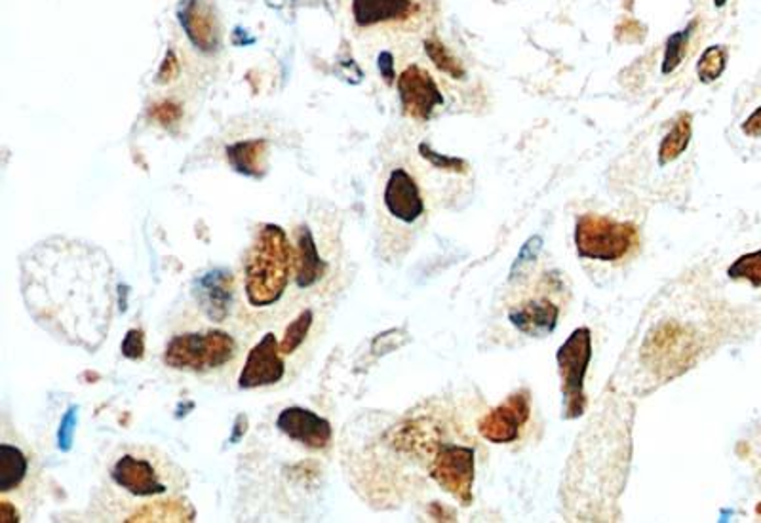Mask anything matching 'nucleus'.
I'll list each match as a JSON object with an SVG mask.
<instances>
[{
  "mask_svg": "<svg viewBox=\"0 0 761 523\" xmlns=\"http://www.w3.org/2000/svg\"><path fill=\"white\" fill-rule=\"evenodd\" d=\"M290 241L283 226H263L246 262V298L250 305H275L290 282Z\"/></svg>",
  "mask_w": 761,
  "mask_h": 523,
  "instance_id": "f257e3e1",
  "label": "nucleus"
},
{
  "mask_svg": "<svg viewBox=\"0 0 761 523\" xmlns=\"http://www.w3.org/2000/svg\"><path fill=\"white\" fill-rule=\"evenodd\" d=\"M639 246L638 226L629 221L587 213L577 219L575 247L577 254L592 262H621Z\"/></svg>",
  "mask_w": 761,
  "mask_h": 523,
  "instance_id": "f03ea898",
  "label": "nucleus"
},
{
  "mask_svg": "<svg viewBox=\"0 0 761 523\" xmlns=\"http://www.w3.org/2000/svg\"><path fill=\"white\" fill-rule=\"evenodd\" d=\"M592 360V334L588 327H577L556 352L560 379H562V396L564 419H579L587 409L585 394V377L588 365Z\"/></svg>",
  "mask_w": 761,
  "mask_h": 523,
  "instance_id": "7ed1b4c3",
  "label": "nucleus"
},
{
  "mask_svg": "<svg viewBox=\"0 0 761 523\" xmlns=\"http://www.w3.org/2000/svg\"><path fill=\"white\" fill-rule=\"evenodd\" d=\"M237 355V342L226 332L175 335L164 350V363L174 370L210 371Z\"/></svg>",
  "mask_w": 761,
  "mask_h": 523,
  "instance_id": "20e7f679",
  "label": "nucleus"
},
{
  "mask_svg": "<svg viewBox=\"0 0 761 523\" xmlns=\"http://www.w3.org/2000/svg\"><path fill=\"white\" fill-rule=\"evenodd\" d=\"M695 335L688 327L674 322H665L647 335L642 357L649 370L659 373L660 379L682 375L695 362Z\"/></svg>",
  "mask_w": 761,
  "mask_h": 523,
  "instance_id": "39448f33",
  "label": "nucleus"
},
{
  "mask_svg": "<svg viewBox=\"0 0 761 523\" xmlns=\"http://www.w3.org/2000/svg\"><path fill=\"white\" fill-rule=\"evenodd\" d=\"M430 476L443 491H448L461 504L469 507L474 499L472 487L476 478L474 450L456 443H443L433 458Z\"/></svg>",
  "mask_w": 761,
  "mask_h": 523,
  "instance_id": "423d86ee",
  "label": "nucleus"
},
{
  "mask_svg": "<svg viewBox=\"0 0 761 523\" xmlns=\"http://www.w3.org/2000/svg\"><path fill=\"white\" fill-rule=\"evenodd\" d=\"M531 415V396L528 391H518L500 402L478 421L480 437L487 442L512 443L520 438Z\"/></svg>",
  "mask_w": 761,
  "mask_h": 523,
  "instance_id": "0eeeda50",
  "label": "nucleus"
},
{
  "mask_svg": "<svg viewBox=\"0 0 761 523\" xmlns=\"http://www.w3.org/2000/svg\"><path fill=\"white\" fill-rule=\"evenodd\" d=\"M399 94L404 113L415 120H428L436 107L443 105L440 88L419 66H410L400 74Z\"/></svg>",
  "mask_w": 761,
  "mask_h": 523,
  "instance_id": "6e6552de",
  "label": "nucleus"
},
{
  "mask_svg": "<svg viewBox=\"0 0 761 523\" xmlns=\"http://www.w3.org/2000/svg\"><path fill=\"white\" fill-rule=\"evenodd\" d=\"M552 290L535 291L518 305L510 306L508 321L528 337H546L558 326L560 305L552 299Z\"/></svg>",
  "mask_w": 761,
  "mask_h": 523,
  "instance_id": "1a4fd4ad",
  "label": "nucleus"
},
{
  "mask_svg": "<svg viewBox=\"0 0 761 523\" xmlns=\"http://www.w3.org/2000/svg\"><path fill=\"white\" fill-rule=\"evenodd\" d=\"M283 350L276 341L275 334H267L262 341L255 345L252 352L247 355L244 370L240 373V388H260V386L276 385L286 373Z\"/></svg>",
  "mask_w": 761,
  "mask_h": 523,
  "instance_id": "9d476101",
  "label": "nucleus"
},
{
  "mask_svg": "<svg viewBox=\"0 0 761 523\" xmlns=\"http://www.w3.org/2000/svg\"><path fill=\"white\" fill-rule=\"evenodd\" d=\"M276 427L286 437L311 450H324L332 440V425L324 417L304 407H288L276 419Z\"/></svg>",
  "mask_w": 761,
  "mask_h": 523,
  "instance_id": "9b49d317",
  "label": "nucleus"
},
{
  "mask_svg": "<svg viewBox=\"0 0 761 523\" xmlns=\"http://www.w3.org/2000/svg\"><path fill=\"white\" fill-rule=\"evenodd\" d=\"M384 206L391 211V216L404 223H414L423 216L425 202L420 197L417 182L407 174L406 170L396 167L392 172L384 187Z\"/></svg>",
  "mask_w": 761,
  "mask_h": 523,
  "instance_id": "f8f14e48",
  "label": "nucleus"
},
{
  "mask_svg": "<svg viewBox=\"0 0 761 523\" xmlns=\"http://www.w3.org/2000/svg\"><path fill=\"white\" fill-rule=\"evenodd\" d=\"M111 476L116 486L138 497H151L166 491V486L159 480V474L147 458L124 455L123 458H118Z\"/></svg>",
  "mask_w": 761,
  "mask_h": 523,
  "instance_id": "ddd939ff",
  "label": "nucleus"
},
{
  "mask_svg": "<svg viewBox=\"0 0 761 523\" xmlns=\"http://www.w3.org/2000/svg\"><path fill=\"white\" fill-rule=\"evenodd\" d=\"M196 299L206 316L214 322H223L229 316L232 303L231 270L216 269L198 278Z\"/></svg>",
  "mask_w": 761,
  "mask_h": 523,
  "instance_id": "4468645a",
  "label": "nucleus"
},
{
  "mask_svg": "<svg viewBox=\"0 0 761 523\" xmlns=\"http://www.w3.org/2000/svg\"><path fill=\"white\" fill-rule=\"evenodd\" d=\"M415 12V0H353V15L360 27L406 22L414 18Z\"/></svg>",
  "mask_w": 761,
  "mask_h": 523,
  "instance_id": "2eb2a0df",
  "label": "nucleus"
},
{
  "mask_svg": "<svg viewBox=\"0 0 761 523\" xmlns=\"http://www.w3.org/2000/svg\"><path fill=\"white\" fill-rule=\"evenodd\" d=\"M326 270V265L320 259L316 242L309 229H301L298 242V262H296V280L299 288H309L319 282Z\"/></svg>",
  "mask_w": 761,
  "mask_h": 523,
  "instance_id": "dca6fc26",
  "label": "nucleus"
},
{
  "mask_svg": "<svg viewBox=\"0 0 761 523\" xmlns=\"http://www.w3.org/2000/svg\"><path fill=\"white\" fill-rule=\"evenodd\" d=\"M265 156H267V143L263 139H250L239 141L227 149V159L239 174L260 177L265 172Z\"/></svg>",
  "mask_w": 761,
  "mask_h": 523,
  "instance_id": "f3484780",
  "label": "nucleus"
},
{
  "mask_svg": "<svg viewBox=\"0 0 761 523\" xmlns=\"http://www.w3.org/2000/svg\"><path fill=\"white\" fill-rule=\"evenodd\" d=\"M182 25L191 40L203 50L210 51L216 46L210 12L206 8L198 7L196 0H187V4L183 8Z\"/></svg>",
  "mask_w": 761,
  "mask_h": 523,
  "instance_id": "a211bd4d",
  "label": "nucleus"
},
{
  "mask_svg": "<svg viewBox=\"0 0 761 523\" xmlns=\"http://www.w3.org/2000/svg\"><path fill=\"white\" fill-rule=\"evenodd\" d=\"M691 123H693V117L689 113H680L678 115L672 130L668 131L665 139H662V143H660V166H667L670 162H674L676 159H680V154L685 153L689 141H691V133H693V124Z\"/></svg>",
  "mask_w": 761,
  "mask_h": 523,
  "instance_id": "6ab92c4d",
  "label": "nucleus"
},
{
  "mask_svg": "<svg viewBox=\"0 0 761 523\" xmlns=\"http://www.w3.org/2000/svg\"><path fill=\"white\" fill-rule=\"evenodd\" d=\"M195 509L185 501L152 502L138 510L128 522H193Z\"/></svg>",
  "mask_w": 761,
  "mask_h": 523,
  "instance_id": "aec40b11",
  "label": "nucleus"
},
{
  "mask_svg": "<svg viewBox=\"0 0 761 523\" xmlns=\"http://www.w3.org/2000/svg\"><path fill=\"white\" fill-rule=\"evenodd\" d=\"M27 458L15 445H0V491L8 493L22 484L27 474Z\"/></svg>",
  "mask_w": 761,
  "mask_h": 523,
  "instance_id": "412c9836",
  "label": "nucleus"
},
{
  "mask_svg": "<svg viewBox=\"0 0 761 523\" xmlns=\"http://www.w3.org/2000/svg\"><path fill=\"white\" fill-rule=\"evenodd\" d=\"M725 67H727V48L714 44V46H708L703 51V56L699 58L696 74H699L701 82L711 84V82L718 81L719 77L724 74Z\"/></svg>",
  "mask_w": 761,
  "mask_h": 523,
  "instance_id": "4be33fe9",
  "label": "nucleus"
},
{
  "mask_svg": "<svg viewBox=\"0 0 761 523\" xmlns=\"http://www.w3.org/2000/svg\"><path fill=\"white\" fill-rule=\"evenodd\" d=\"M695 27L696 22H691L685 30L678 31L672 37H668L667 46H665V58H662V73H674L676 69L680 67L685 58V51H688L689 38L693 35Z\"/></svg>",
  "mask_w": 761,
  "mask_h": 523,
  "instance_id": "5701e85b",
  "label": "nucleus"
},
{
  "mask_svg": "<svg viewBox=\"0 0 761 523\" xmlns=\"http://www.w3.org/2000/svg\"><path fill=\"white\" fill-rule=\"evenodd\" d=\"M425 51H427L430 61H433L442 73L448 74L451 79H456V81L464 79L463 66L459 63V59H457L442 43H438L435 38L425 40Z\"/></svg>",
  "mask_w": 761,
  "mask_h": 523,
  "instance_id": "b1692460",
  "label": "nucleus"
},
{
  "mask_svg": "<svg viewBox=\"0 0 761 523\" xmlns=\"http://www.w3.org/2000/svg\"><path fill=\"white\" fill-rule=\"evenodd\" d=\"M727 277L733 280H747L754 288H761V249L740 255L739 259L727 269Z\"/></svg>",
  "mask_w": 761,
  "mask_h": 523,
  "instance_id": "393cba45",
  "label": "nucleus"
},
{
  "mask_svg": "<svg viewBox=\"0 0 761 523\" xmlns=\"http://www.w3.org/2000/svg\"><path fill=\"white\" fill-rule=\"evenodd\" d=\"M311 326L312 313L311 311H303L296 321L291 322L290 326L286 327V334H284L283 342H280L283 355H288V357L293 355L303 345L304 337L309 334Z\"/></svg>",
  "mask_w": 761,
  "mask_h": 523,
  "instance_id": "a878e982",
  "label": "nucleus"
},
{
  "mask_svg": "<svg viewBox=\"0 0 761 523\" xmlns=\"http://www.w3.org/2000/svg\"><path fill=\"white\" fill-rule=\"evenodd\" d=\"M419 153L425 161L430 162L433 166L443 172H453V174H464L469 170V164L463 159L457 156H446V154L436 153L435 149H430L427 143H420Z\"/></svg>",
  "mask_w": 761,
  "mask_h": 523,
  "instance_id": "bb28decb",
  "label": "nucleus"
},
{
  "mask_svg": "<svg viewBox=\"0 0 761 523\" xmlns=\"http://www.w3.org/2000/svg\"><path fill=\"white\" fill-rule=\"evenodd\" d=\"M79 422V407L71 406L67 409V414L61 419L58 430V445L61 451H71L73 448L74 430Z\"/></svg>",
  "mask_w": 761,
  "mask_h": 523,
  "instance_id": "cd10ccee",
  "label": "nucleus"
},
{
  "mask_svg": "<svg viewBox=\"0 0 761 523\" xmlns=\"http://www.w3.org/2000/svg\"><path fill=\"white\" fill-rule=\"evenodd\" d=\"M146 352V339L141 329H130L123 341V355L130 360H139L143 358Z\"/></svg>",
  "mask_w": 761,
  "mask_h": 523,
  "instance_id": "c85d7f7f",
  "label": "nucleus"
},
{
  "mask_svg": "<svg viewBox=\"0 0 761 523\" xmlns=\"http://www.w3.org/2000/svg\"><path fill=\"white\" fill-rule=\"evenodd\" d=\"M151 115L157 118L160 124L168 126V124H174L180 120V117H182V109H180V105H175V103L164 102L154 105Z\"/></svg>",
  "mask_w": 761,
  "mask_h": 523,
  "instance_id": "c756f323",
  "label": "nucleus"
},
{
  "mask_svg": "<svg viewBox=\"0 0 761 523\" xmlns=\"http://www.w3.org/2000/svg\"><path fill=\"white\" fill-rule=\"evenodd\" d=\"M541 244H543V239H541V236H531L530 241L523 244L522 252H520V255H518V259H516L515 267H512V269H518L520 265L523 267V265H528V263L537 259L539 249H541Z\"/></svg>",
  "mask_w": 761,
  "mask_h": 523,
  "instance_id": "7c9ffc66",
  "label": "nucleus"
},
{
  "mask_svg": "<svg viewBox=\"0 0 761 523\" xmlns=\"http://www.w3.org/2000/svg\"><path fill=\"white\" fill-rule=\"evenodd\" d=\"M379 71L383 74L384 81L392 84V81L396 79V73H394V59H392L391 51H383L379 56Z\"/></svg>",
  "mask_w": 761,
  "mask_h": 523,
  "instance_id": "2f4dec72",
  "label": "nucleus"
},
{
  "mask_svg": "<svg viewBox=\"0 0 761 523\" xmlns=\"http://www.w3.org/2000/svg\"><path fill=\"white\" fill-rule=\"evenodd\" d=\"M742 131L752 138H761V107L747 118V123L742 124Z\"/></svg>",
  "mask_w": 761,
  "mask_h": 523,
  "instance_id": "473e14b6",
  "label": "nucleus"
},
{
  "mask_svg": "<svg viewBox=\"0 0 761 523\" xmlns=\"http://www.w3.org/2000/svg\"><path fill=\"white\" fill-rule=\"evenodd\" d=\"M177 69H180V66H177V59H175L174 54L170 51V54H168L166 61H164V66H162V69H160V81H172L175 74H177Z\"/></svg>",
  "mask_w": 761,
  "mask_h": 523,
  "instance_id": "72a5a7b5",
  "label": "nucleus"
},
{
  "mask_svg": "<svg viewBox=\"0 0 761 523\" xmlns=\"http://www.w3.org/2000/svg\"><path fill=\"white\" fill-rule=\"evenodd\" d=\"M18 512L10 502H0V523L18 522Z\"/></svg>",
  "mask_w": 761,
  "mask_h": 523,
  "instance_id": "f704fd0d",
  "label": "nucleus"
},
{
  "mask_svg": "<svg viewBox=\"0 0 761 523\" xmlns=\"http://www.w3.org/2000/svg\"><path fill=\"white\" fill-rule=\"evenodd\" d=\"M247 419L244 415H239L237 417V422H234V432H232L231 443L239 442L240 438L246 434Z\"/></svg>",
  "mask_w": 761,
  "mask_h": 523,
  "instance_id": "c9c22d12",
  "label": "nucleus"
},
{
  "mask_svg": "<svg viewBox=\"0 0 761 523\" xmlns=\"http://www.w3.org/2000/svg\"><path fill=\"white\" fill-rule=\"evenodd\" d=\"M714 4H716V8H724L727 4V0H714Z\"/></svg>",
  "mask_w": 761,
  "mask_h": 523,
  "instance_id": "e433bc0d",
  "label": "nucleus"
}]
</instances>
